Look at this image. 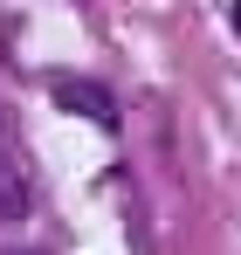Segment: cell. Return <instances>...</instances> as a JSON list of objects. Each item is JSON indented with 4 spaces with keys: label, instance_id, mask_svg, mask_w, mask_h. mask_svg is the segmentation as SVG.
Returning <instances> with one entry per match:
<instances>
[{
    "label": "cell",
    "instance_id": "1",
    "mask_svg": "<svg viewBox=\"0 0 241 255\" xmlns=\"http://www.w3.org/2000/svg\"><path fill=\"white\" fill-rule=\"evenodd\" d=\"M48 97H55V104H69L76 118H97L104 131H118V97H111L104 83H76V76H55V83H48Z\"/></svg>",
    "mask_w": 241,
    "mask_h": 255
},
{
    "label": "cell",
    "instance_id": "2",
    "mask_svg": "<svg viewBox=\"0 0 241 255\" xmlns=\"http://www.w3.org/2000/svg\"><path fill=\"white\" fill-rule=\"evenodd\" d=\"M0 221H28V166L7 131H0Z\"/></svg>",
    "mask_w": 241,
    "mask_h": 255
},
{
    "label": "cell",
    "instance_id": "4",
    "mask_svg": "<svg viewBox=\"0 0 241 255\" xmlns=\"http://www.w3.org/2000/svg\"><path fill=\"white\" fill-rule=\"evenodd\" d=\"M7 255H35V249H7Z\"/></svg>",
    "mask_w": 241,
    "mask_h": 255
},
{
    "label": "cell",
    "instance_id": "3",
    "mask_svg": "<svg viewBox=\"0 0 241 255\" xmlns=\"http://www.w3.org/2000/svg\"><path fill=\"white\" fill-rule=\"evenodd\" d=\"M235 35H241V7H235Z\"/></svg>",
    "mask_w": 241,
    "mask_h": 255
}]
</instances>
